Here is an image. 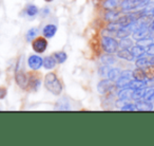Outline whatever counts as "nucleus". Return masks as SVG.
Listing matches in <instances>:
<instances>
[{"instance_id":"obj_1","label":"nucleus","mask_w":154,"mask_h":146,"mask_svg":"<svg viewBox=\"0 0 154 146\" xmlns=\"http://www.w3.org/2000/svg\"><path fill=\"white\" fill-rule=\"evenodd\" d=\"M45 86L54 95H60L62 92V86L59 80L54 73H48L45 76Z\"/></svg>"},{"instance_id":"obj_2","label":"nucleus","mask_w":154,"mask_h":146,"mask_svg":"<svg viewBox=\"0 0 154 146\" xmlns=\"http://www.w3.org/2000/svg\"><path fill=\"white\" fill-rule=\"evenodd\" d=\"M101 47L107 53L112 54L117 51L118 47H119V43L111 36H103L101 39Z\"/></svg>"},{"instance_id":"obj_3","label":"nucleus","mask_w":154,"mask_h":146,"mask_svg":"<svg viewBox=\"0 0 154 146\" xmlns=\"http://www.w3.org/2000/svg\"><path fill=\"white\" fill-rule=\"evenodd\" d=\"M151 2L150 0H125L122 3V9L124 11H133L148 5Z\"/></svg>"},{"instance_id":"obj_4","label":"nucleus","mask_w":154,"mask_h":146,"mask_svg":"<svg viewBox=\"0 0 154 146\" xmlns=\"http://www.w3.org/2000/svg\"><path fill=\"white\" fill-rule=\"evenodd\" d=\"M99 73H100L101 76H103V78H108V80H110V81H116V80H117L118 76H119L120 71H119V69L111 68V67H110L109 65H107V66L103 67V68L100 69Z\"/></svg>"},{"instance_id":"obj_5","label":"nucleus","mask_w":154,"mask_h":146,"mask_svg":"<svg viewBox=\"0 0 154 146\" xmlns=\"http://www.w3.org/2000/svg\"><path fill=\"white\" fill-rule=\"evenodd\" d=\"M135 27H136V28H134V30H133V32H132V35H133V38L136 39L137 41L148 35V32H149V27H148L147 24H145V22L136 24V26Z\"/></svg>"},{"instance_id":"obj_6","label":"nucleus","mask_w":154,"mask_h":146,"mask_svg":"<svg viewBox=\"0 0 154 146\" xmlns=\"http://www.w3.org/2000/svg\"><path fill=\"white\" fill-rule=\"evenodd\" d=\"M133 80V75L132 72L130 71H125V72H120L119 76L117 78V80L115 81V84L117 87H120V88H125L127 85L130 83V81Z\"/></svg>"},{"instance_id":"obj_7","label":"nucleus","mask_w":154,"mask_h":146,"mask_svg":"<svg viewBox=\"0 0 154 146\" xmlns=\"http://www.w3.org/2000/svg\"><path fill=\"white\" fill-rule=\"evenodd\" d=\"M32 48L37 53H43L48 48V41L43 37H38L32 43Z\"/></svg>"},{"instance_id":"obj_8","label":"nucleus","mask_w":154,"mask_h":146,"mask_svg":"<svg viewBox=\"0 0 154 146\" xmlns=\"http://www.w3.org/2000/svg\"><path fill=\"white\" fill-rule=\"evenodd\" d=\"M98 91L100 93H103V94H106V93L110 92V91H112V89H113L114 85L112 84V81L108 80V78H106V80H103L100 83L98 84Z\"/></svg>"},{"instance_id":"obj_9","label":"nucleus","mask_w":154,"mask_h":146,"mask_svg":"<svg viewBox=\"0 0 154 146\" xmlns=\"http://www.w3.org/2000/svg\"><path fill=\"white\" fill-rule=\"evenodd\" d=\"M28 64L32 70H38L42 66V58L37 55H31L28 59Z\"/></svg>"},{"instance_id":"obj_10","label":"nucleus","mask_w":154,"mask_h":146,"mask_svg":"<svg viewBox=\"0 0 154 146\" xmlns=\"http://www.w3.org/2000/svg\"><path fill=\"white\" fill-rule=\"evenodd\" d=\"M56 31H57V27L55 24H47L43 28V36L47 38H52L55 35Z\"/></svg>"},{"instance_id":"obj_11","label":"nucleus","mask_w":154,"mask_h":146,"mask_svg":"<svg viewBox=\"0 0 154 146\" xmlns=\"http://www.w3.org/2000/svg\"><path fill=\"white\" fill-rule=\"evenodd\" d=\"M132 93H133L132 89L125 87V88L118 93V99H119L120 101H128V100L132 99Z\"/></svg>"},{"instance_id":"obj_12","label":"nucleus","mask_w":154,"mask_h":146,"mask_svg":"<svg viewBox=\"0 0 154 146\" xmlns=\"http://www.w3.org/2000/svg\"><path fill=\"white\" fill-rule=\"evenodd\" d=\"M127 88H130L132 90H136V89H141L146 87V82H143V81H137V80H131L130 83L127 85Z\"/></svg>"},{"instance_id":"obj_13","label":"nucleus","mask_w":154,"mask_h":146,"mask_svg":"<svg viewBox=\"0 0 154 146\" xmlns=\"http://www.w3.org/2000/svg\"><path fill=\"white\" fill-rule=\"evenodd\" d=\"M132 75H133V78L137 81H143V82H146L147 80V74H146L145 70L143 68H137L135 71L132 72Z\"/></svg>"},{"instance_id":"obj_14","label":"nucleus","mask_w":154,"mask_h":146,"mask_svg":"<svg viewBox=\"0 0 154 146\" xmlns=\"http://www.w3.org/2000/svg\"><path fill=\"white\" fill-rule=\"evenodd\" d=\"M131 53H132V55L134 56V57H137V58L141 57V56L146 53V48L141 45H136V46H134V47H132Z\"/></svg>"},{"instance_id":"obj_15","label":"nucleus","mask_w":154,"mask_h":146,"mask_svg":"<svg viewBox=\"0 0 154 146\" xmlns=\"http://www.w3.org/2000/svg\"><path fill=\"white\" fill-rule=\"evenodd\" d=\"M42 65L45 69L50 70V69H53L56 66V59L53 56H47L42 59Z\"/></svg>"},{"instance_id":"obj_16","label":"nucleus","mask_w":154,"mask_h":146,"mask_svg":"<svg viewBox=\"0 0 154 146\" xmlns=\"http://www.w3.org/2000/svg\"><path fill=\"white\" fill-rule=\"evenodd\" d=\"M136 105V108L137 110H141V111H143V110H153V106H152L151 103H149V102H146V101H137V103L135 104Z\"/></svg>"},{"instance_id":"obj_17","label":"nucleus","mask_w":154,"mask_h":146,"mask_svg":"<svg viewBox=\"0 0 154 146\" xmlns=\"http://www.w3.org/2000/svg\"><path fill=\"white\" fill-rule=\"evenodd\" d=\"M117 56L125 60H132L134 58V56L132 55L131 51H129L128 49H122L119 51H117Z\"/></svg>"},{"instance_id":"obj_18","label":"nucleus","mask_w":154,"mask_h":146,"mask_svg":"<svg viewBox=\"0 0 154 146\" xmlns=\"http://www.w3.org/2000/svg\"><path fill=\"white\" fill-rule=\"evenodd\" d=\"M120 0H106L103 2V7L106 10H114L118 5H119Z\"/></svg>"},{"instance_id":"obj_19","label":"nucleus","mask_w":154,"mask_h":146,"mask_svg":"<svg viewBox=\"0 0 154 146\" xmlns=\"http://www.w3.org/2000/svg\"><path fill=\"white\" fill-rule=\"evenodd\" d=\"M37 33H38V29L37 28H32L26 32V41H32L35 39V37L37 36Z\"/></svg>"},{"instance_id":"obj_20","label":"nucleus","mask_w":154,"mask_h":146,"mask_svg":"<svg viewBox=\"0 0 154 146\" xmlns=\"http://www.w3.org/2000/svg\"><path fill=\"white\" fill-rule=\"evenodd\" d=\"M16 78H17V83L20 87L24 88V87L26 86V84H28V78H26V76L24 75L23 73H18L17 75H16Z\"/></svg>"},{"instance_id":"obj_21","label":"nucleus","mask_w":154,"mask_h":146,"mask_svg":"<svg viewBox=\"0 0 154 146\" xmlns=\"http://www.w3.org/2000/svg\"><path fill=\"white\" fill-rule=\"evenodd\" d=\"M119 18V13L118 12H114L113 10H109V12L106 15V19L107 20H111L113 22H116L117 19Z\"/></svg>"},{"instance_id":"obj_22","label":"nucleus","mask_w":154,"mask_h":146,"mask_svg":"<svg viewBox=\"0 0 154 146\" xmlns=\"http://www.w3.org/2000/svg\"><path fill=\"white\" fill-rule=\"evenodd\" d=\"M143 101L146 102H149V103H152L154 101V89H147L145 93V97H143Z\"/></svg>"},{"instance_id":"obj_23","label":"nucleus","mask_w":154,"mask_h":146,"mask_svg":"<svg viewBox=\"0 0 154 146\" xmlns=\"http://www.w3.org/2000/svg\"><path fill=\"white\" fill-rule=\"evenodd\" d=\"M26 13L28 16H30V17H33V16H35L37 13H38V8L36 7V5H30L26 7Z\"/></svg>"},{"instance_id":"obj_24","label":"nucleus","mask_w":154,"mask_h":146,"mask_svg":"<svg viewBox=\"0 0 154 146\" xmlns=\"http://www.w3.org/2000/svg\"><path fill=\"white\" fill-rule=\"evenodd\" d=\"M54 57H55L56 62H59V64H63L64 62L66 60V58H68V56H66V54L64 53V52H56L55 55H54Z\"/></svg>"},{"instance_id":"obj_25","label":"nucleus","mask_w":154,"mask_h":146,"mask_svg":"<svg viewBox=\"0 0 154 146\" xmlns=\"http://www.w3.org/2000/svg\"><path fill=\"white\" fill-rule=\"evenodd\" d=\"M136 66H137V68H146V67L148 66V65H150V62H149V59H147L146 57H138V59L136 60Z\"/></svg>"},{"instance_id":"obj_26","label":"nucleus","mask_w":154,"mask_h":146,"mask_svg":"<svg viewBox=\"0 0 154 146\" xmlns=\"http://www.w3.org/2000/svg\"><path fill=\"white\" fill-rule=\"evenodd\" d=\"M101 62H105V64H107V65H112L115 62V59L112 57L111 54L108 53L107 55H103V57H101Z\"/></svg>"},{"instance_id":"obj_27","label":"nucleus","mask_w":154,"mask_h":146,"mask_svg":"<svg viewBox=\"0 0 154 146\" xmlns=\"http://www.w3.org/2000/svg\"><path fill=\"white\" fill-rule=\"evenodd\" d=\"M119 46L122 47V49H129L130 47H132V41H131L130 39H128V37H126V38L122 39Z\"/></svg>"},{"instance_id":"obj_28","label":"nucleus","mask_w":154,"mask_h":146,"mask_svg":"<svg viewBox=\"0 0 154 146\" xmlns=\"http://www.w3.org/2000/svg\"><path fill=\"white\" fill-rule=\"evenodd\" d=\"M122 110H128V111H135V110H137L136 108V105L135 104H126V105L124 106V107L122 108Z\"/></svg>"},{"instance_id":"obj_29","label":"nucleus","mask_w":154,"mask_h":146,"mask_svg":"<svg viewBox=\"0 0 154 146\" xmlns=\"http://www.w3.org/2000/svg\"><path fill=\"white\" fill-rule=\"evenodd\" d=\"M146 53L151 56H154V43H151L146 47Z\"/></svg>"},{"instance_id":"obj_30","label":"nucleus","mask_w":154,"mask_h":146,"mask_svg":"<svg viewBox=\"0 0 154 146\" xmlns=\"http://www.w3.org/2000/svg\"><path fill=\"white\" fill-rule=\"evenodd\" d=\"M149 33H150V35H151V36L154 37V19L152 20V22L150 24V26H149Z\"/></svg>"},{"instance_id":"obj_31","label":"nucleus","mask_w":154,"mask_h":146,"mask_svg":"<svg viewBox=\"0 0 154 146\" xmlns=\"http://www.w3.org/2000/svg\"><path fill=\"white\" fill-rule=\"evenodd\" d=\"M5 95H7V89L3 88V87H1V88H0V100L5 99Z\"/></svg>"},{"instance_id":"obj_32","label":"nucleus","mask_w":154,"mask_h":146,"mask_svg":"<svg viewBox=\"0 0 154 146\" xmlns=\"http://www.w3.org/2000/svg\"><path fill=\"white\" fill-rule=\"evenodd\" d=\"M149 62H150V65H152V66H154V56H152V58L149 60Z\"/></svg>"},{"instance_id":"obj_33","label":"nucleus","mask_w":154,"mask_h":146,"mask_svg":"<svg viewBox=\"0 0 154 146\" xmlns=\"http://www.w3.org/2000/svg\"><path fill=\"white\" fill-rule=\"evenodd\" d=\"M47 1H52V0H47Z\"/></svg>"}]
</instances>
